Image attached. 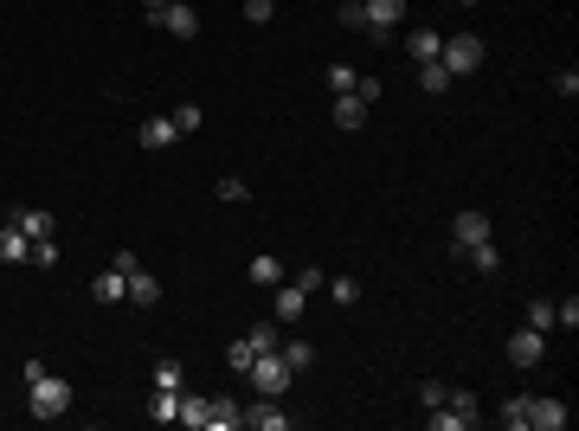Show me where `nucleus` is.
I'll list each match as a JSON object with an SVG mask.
<instances>
[{
    "instance_id": "4",
    "label": "nucleus",
    "mask_w": 579,
    "mask_h": 431,
    "mask_svg": "<svg viewBox=\"0 0 579 431\" xmlns=\"http://www.w3.org/2000/svg\"><path fill=\"white\" fill-rule=\"evenodd\" d=\"M399 20H406V0H367V20H361V33H367L374 45H393Z\"/></svg>"
},
{
    "instance_id": "42",
    "label": "nucleus",
    "mask_w": 579,
    "mask_h": 431,
    "mask_svg": "<svg viewBox=\"0 0 579 431\" xmlns=\"http://www.w3.org/2000/svg\"><path fill=\"white\" fill-rule=\"evenodd\" d=\"M463 7H483V0H463Z\"/></svg>"
},
{
    "instance_id": "23",
    "label": "nucleus",
    "mask_w": 579,
    "mask_h": 431,
    "mask_svg": "<svg viewBox=\"0 0 579 431\" xmlns=\"http://www.w3.org/2000/svg\"><path fill=\"white\" fill-rule=\"evenodd\" d=\"M245 341H252L258 355H277V347H284V322H258V329L245 335Z\"/></svg>"
},
{
    "instance_id": "16",
    "label": "nucleus",
    "mask_w": 579,
    "mask_h": 431,
    "mask_svg": "<svg viewBox=\"0 0 579 431\" xmlns=\"http://www.w3.org/2000/svg\"><path fill=\"white\" fill-rule=\"evenodd\" d=\"M91 296H97V303H129V277L117 271V264H109V271H97Z\"/></svg>"
},
{
    "instance_id": "9",
    "label": "nucleus",
    "mask_w": 579,
    "mask_h": 431,
    "mask_svg": "<svg viewBox=\"0 0 579 431\" xmlns=\"http://www.w3.org/2000/svg\"><path fill=\"white\" fill-rule=\"evenodd\" d=\"M155 26H161V33H174V39H193V33H200V7H187V0H168V13H161Z\"/></svg>"
},
{
    "instance_id": "14",
    "label": "nucleus",
    "mask_w": 579,
    "mask_h": 431,
    "mask_svg": "<svg viewBox=\"0 0 579 431\" xmlns=\"http://www.w3.org/2000/svg\"><path fill=\"white\" fill-rule=\"evenodd\" d=\"M302 303H310V290H302L296 277H284V283H277V303H270V309H277V322H296Z\"/></svg>"
},
{
    "instance_id": "10",
    "label": "nucleus",
    "mask_w": 579,
    "mask_h": 431,
    "mask_svg": "<svg viewBox=\"0 0 579 431\" xmlns=\"http://www.w3.org/2000/svg\"><path fill=\"white\" fill-rule=\"evenodd\" d=\"M245 425H252V431H284V425H290V412L277 406V399H264V393H258L252 406H245Z\"/></svg>"
},
{
    "instance_id": "21",
    "label": "nucleus",
    "mask_w": 579,
    "mask_h": 431,
    "mask_svg": "<svg viewBox=\"0 0 579 431\" xmlns=\"http://www.w3.org/2000/svg\"><path fill=\"white\" fill-rule=\"evenodd\" d=\"M361 123H367V103L354 97V91H348V97H335V129H361Z\"/></svg>"
},
{
    "instance_id": "22",
    "label": "nucleus",
    "mask_w": 579,
    "mask_h": 431,
    "mask_svg": "<svg viewBox=\"0 0 579 431\" xmlns=\"http://www.w3.org/2000/svg\"><path fill=\"white\" fill-rule=\"evenodd\" d=\"M181 393H187V387H181ZM181 393L155 387V406H149V419H155V425H174V419H181Z\"/></svg>"
},
{
    "instance_id": "7",
    "label": "nucleus",
    "mask_w": 579,
    "mask_h": 431,
    "mask_svg": "<svg viewBox=\"0 0 579 431\" xmlns=\"http://www.w3.org/2000/svg\"><path fill=\"white\" fill-rule=\"evenodd\" d=\"M541 355H547V335L521 322V329L509 335V361H515V367H541Z\"/></svg>"
},
{
    "instance_id": "24",
    "label": "nucleus",
    "mask_w": 579,
    "mask_h": 431,
    "mask_svg": "<svg viewBox=\"0 0 579 431\" xmlns=\"http://www.w3.org/2000/svg\"><path fill=\"white\" fill-rule=\"evenodd\" d=\"M528 329H541V335L560 329V315H554V303H547V296H535V303H528Z\"/></svg>"
},
{
    "instance_id": "28",
    "label": "nucleus",
    "mask_w": 579,
    "mask_h": 431,
    "mask_svg": "<svg viewBox=\"0 0 579 431\" xmlns=\"http://www.w3.org/2000/svg\"><path fill=\"white\" fill-rule=\"evenodd\" d=\"M463 258H470V271H495V264H503V251H495V238H483V245H470Z\"/></svg>"
},
{
    "instance_id": "20",
    "label": "nucleus",
    "mask_w": 579,
    "mask_h": 431,
    "mask_svg": "<svg viewBox=\"0 0 579 431\" xmlns=\"http://www.w3.org/2000/svg\"><path fill=\"white\" fill-rule=\"evenodd\" d=\"M451 84H457V77H451L445 65H438V59H431V65H419V91H425V97H445Z\"/></svg>"
},
{
    "instance_id": "27",
    "label": "nucleus",
    "mask_w": 579,
    "mask_h": 431,
    "mask_svg": "<svg viewBox=\"0 0 579 431\" xmlns=\"http://www.w3.org/2000/svg\"><path fill=\"white\" fill-rule=\"evenodd\" d=\"M252 361H258V347H252V341L238 335V341L226 347V367H232V373H252Z\"/></svg>"
},
{
    "instance_id": "2",
    "label": "nucleus",
    "mask_w": 579,
    "mask_h": 431,
    "mask_svg": "<svg viewBox=\"0 0 579 431\" xmlns=\"http://www.w3.org/2000/svg\"><path fill=\"white\" fill-rule=\"evenodd\" d=\"M477 419H483V412H477V393H470V387H451V393H445V406H431V412H425L431 431H470Z\"/></svg>"
},
{
    "instance_id": "38",
    "label": "nucleus",
    "mask_w": 579,
    "mask_h": 431,
    "mask_svg": "<svg viewBox=\"0 0 579 431\" xmlns=\"http://www.w3.org/2000/svg\"><path fill=\"white\" fill-rule=\"evenodd\" d=\"M554 91H560V97H579V71H573V65L554 71Z\"/></svg>"
},
{
    "instance_id": "1",
    "label": "nucleus",
    "mask_w": 579,
    "mask_h": 431,
    "mask_svg": "<svg viewBox=\"0 0 579 431\" xmlns=\"http://www.w3.org/2000/svg\"><path fill=\"white\" fill-rule=\"evenodd\" d=\"M26 399H33V419L52 425V419H65V412H71V399H77V393H71V380H59V373H45V367H39L33 380H26Z\"/></svg>"
},
{
    "instance_id": "30",
    "label": "nucleus",
    "mask_w": 579,
    "mask_h": 431,
    "mask_svg": "<svg viewBox=\"0 0 579 431\" xmlns=\"http://www.w3.org/2000/svg\"><path fill=\"white\" fill-rule=\"evenodd\" d=\"M26 264H39V271H52V264H59V238H39V245H33V258H26Z\"/></svg>"
},
{
    "instance_id": "5",
    "label": "nucleus",
    "mask_w": 579,
    "mask_h": 431,
    "mask_svg": "<svg viewBox=\"0 0 579 431\" xmlns=\"http://www.w3.org/2000/svg\"><path fill=\"white\" fill-rule=\"evenodd\" d=\"M245 380H252V387H258L264 399H284L296 373L284 367V355H258V361H252V373H245Z\"/></svg>"
},
{
    "instance_id": "6",
    "label": "nucleus",
    "mask_w": 579,
    "mask_h": 431,
    "mask_svg": "<svg viewBox=\"0 0 579 431\" xmlns=\"http://www.w3.org/2000/svg\"><path fill=\"white\" fill-rule=\"evenodd\" d=\"M489 238V212H477V206H463L457 219H451V245H457V258L470 251V245H483Z\"/></svg>"
},
{
    "instance_id": "15",
    "label": "nucleus",
    "mask_w": 579,
    "mask_h": 431,
    "mask_svg": "<svg viewBox=\"0 0 579 431\" xmlns=\"http://www.w3.org/2000/svg\"><path fill=\"white\" fill-rule=\"evenodd\" d=\"M26 258H33V238L7 219V226H0V264H26Z\"/></svg>"
},
{
    "instance_id": "3",
    "label": "nucleus",
    "mask_w": 579,
    "mask_h": 431,
    "mask_svg": "<svg viewBox=\"0 0 579 431\" xmlns=\"http://www.w3.org/2000/svg\"><path fill=\"white\" fill-rule=\"evenodd\" d=\"M483 52H489V45H483L477 33H457V39H445V52H438V65H445L451 77H470V71L483 65Z\"/></svg>"
},
{
    "instance_id": "34",
    "label": "nucleus",
    "mask_w": 579,
    "mask_h": 431,
    "mask_svg": "<svg viewBox=\"0 0 579 431\" xmlns=\"http://www.w3.org/2000/svg\"><path fill=\"white\" fill-rule=\"evenodd\" d=\"M155 387H168V393H181V387H187V373H181V367L168 361V367H155Z\"/></svg>"
},
{
    "instance_id": "11",
    "label": "nucleus",
    "mask_w": 579,
    "mask_h": 431,
    "mask_svg": "<svg viewBox=\"0 0 579 431\" xmlns=\"http://www.w3.org/2000/svg\"><path fill=\"white\" fill-rule=\"evenodd\" d=\"M438 52H445V33H438V26H412V39H406V59H412V65H431Z\"/></svg>"
},
{
    "instance_id": "33",
    "label": "nucleus",
    "mask_w": 579,
    "mask_h": 431,
    "mask_svg": "<svg viewBox=\"0 0 579 431\" xmlns=\"http://www.w3.org/2000/svg\"><path fill=\"white\" fill-rule=\"evenodd\" d=\"M342 26H354V33H361V20H367V0H342V13H335Z\"/></svg>"
},
{
    "instance_id": "19",
    "label": "nucleus",
    "mask_w": 579,
    "mask_h": 431,
    "mask_svg": "<svg viewBox=\"0 0 579 431\" xmlns=\"http://www.w3.org/2000/svg\"><path fill=\"white\" fill-rule=\"evenodd\" d=\"M495 425H503V431H528V393H509L503 412H495Z\"/></svg>"
},
{
    "instance_id": "40",
    "label": "nucleus",
    "mask_w": 579,
    "mask_h": 431,
    "mask_svg": "<svg viewBox=\"0 0 579 431\" xmlns=\"http://www.w3.org/2000/svg\"><path fill=\"white\" fill-rule=\"evenodd\" d=\"M554 315H560V329H579V303L567 296V303H554Z\"/></svg>"
},
{
    "instance_id": "36",
    "label": "nucleus",
    "mask_w": 579,
    "mask_h": 431,
    "mask_svg": "<svg viewBox=\"0 0 579 431\" xmlns=\"http://www.w3.org/2000/svg\"><path fill=\"white\" fill-rule=\"evenodd\" d=\"M328 296H335V303H354V296H361V283H354V277H328Z\"/></svg>"
},
{
    "instance_id": "12",
    "label": "nucleus",
    "mask_w": 579,
    "mask_h": 431,
    "mask_svg": "<svg viewBox=\"0 0 579 431\" xmlns=\"http://www.w3.org/2000/svg\"><path fill=\"white\" fill-rule=\"evenodd\" d=\"M567 399H535L528 393V425H541V431H567Z\"/></svg>"
},
{
    "instance_id": "17",
    "label": "nucleus",
    "mask_w": 579,
    "mask_h": 431,
    "mask_svg": "<svg viewBox=\"0 0 579 431\" xmlns=\"http://www.w3.org/2000/svg\"><path fill=\"white\" fill-rule=\"evenodd\" d=\"M245 277L264 283V290H277V283L290 277V264H284V258H252V264H245Z\"/></svg>"
},
{
    "instance_id": "32",
    "label": "nucleus",
    "mask_w": 579,
    "mask_h": 431,
    "mask_svg": "<svg viewBox=\"0 0 579 431\" xmlns=\"http://www.w3.org/2000/svg\"><path fill=\"white\" fill-rule=\"evenodd\" d=\"M213 194H219V200H245V194H252V187H245L238 174H219V187H213Z\"/></svg>"
},
{
    "instance_id": "29",
    "label": "nucleus",
    "mask_w": 579,
    "mask_h": 431,
    "mask_svg": "<svg viewBox=\"0 0 579 431\" xmlns=\"http://www.w3.org/2000/svg\"><path fill=\"white\" fill-rule=\"evenodd\" d=\"M354 77H361L354 65H328V91H335V97H348V91H354Z\"/></svg>"
},
{
    "instance_id": "13",
    "label": "nucleus",
    "mask_w": 579,
    "mask_h": 431,
    "mask_svg": "<svg viewBox=\"0 0 579 431\" xmlns=\"http://www.w3.org/2000/svg\"><path fill=\"white\" fill-rule=\"evenodd\" d=\"M135 142L161 155V148H174V142H181V129H174V116H149L142 129H135Z\"/></svg>"
},
{
    "instance_id": "35",
    "label": "nucleus",
    "mask_w": 579,
    "mask_h": 431,
    "mask_svg": "<svg viewBox=\"0 0 579 431\" xmlns=\"http://www.w3.org/2000/svg\"><path fill=\"white\" fill-rule=\"evenodd\" d=\"M445 393H451L445 380H425V387H419V406H425V412H431V406H445Z\"/></svg>"
},
{
    "instance_id": "39",
    "label": "nucleus",
    "mask_w": 579,
    "mask_h": 431,
    "mask_svg": "<svg viewBox=\"0 0 579 431\" xmlns=\"http://www.w3.org/2000/svg\"><path fill=\"white\" fill-rule=\"evenodd\" d=\"M354 97H361V103H380V77H354Z\"/></svg>"
},
{
    "instance_id": "26",
    "label": "nucleus",
    "mask_w": 579,
    "mask_h": 431,
    "mask_svg": "<svg viewBox=\"0 0 579 431\" xmlns=\"http://www.w3.org/2000/svg\"><path fill=\"white\" fill-rule=\"evenodd\" d=\"M277 355H284V367H290V373H310V361H316V347H310V341H284Z\"/></svg>"
},
{
    "instance_id": "41",
    "label": "nucleus",
    "mask_w": 579,
    "mask_h": 431,
    "mask_svg": "<svg viewBox=\"0 0 579 431\" xmlns=\"http://www.w3.org/2000/svg\"><path fill=\"white\" fill-rule=\"evenodd\" d=\"M142 13H149V26H155L161 13H168V0H142Z\"/></svg>"
},
{
    "instance_id": "25",
    "label": "nucleus",
    "mask_w": 579,
    "mask_h": 431,
    "mask_svg": "<svg viewBox=\"0 0 579 431\" xmlns=\"http://www.w3.org/2000/svg\"><path fill=\"white\" fill-rule=\"evenodd\" d=\"M155 296H161V283L142 271V264H135V271H129V303H155Z\"/></svg>"
},
{
    "instance_id": "31",
    "label": "nucleus",
    "mask_w": 579,
    "mask_h": 431,
    "mask_svg": "<svg viewBox=\"0 0 579 431\" xmlns=\"http://www.w3.org/2000/svg\"><path fill=\"white\" fill-rule=\"evenodd\" d=\"M200 123H206V116H200V103H181V110H174V129H181V136H193Z\"/></svg>"
},
{
    "instance_id": "18",
    "label": "nucleus",
    "mask_w": 579,
    "mask_h": 431,
    "mask_svg": "<svg viewBox=\"0 0 579 431\" xmlns=\"http://www.w3.org/2000/svg\"><path fill=\"white\" fill-rule=\"evenodd\" d=\"M13 226L39 245V238H52V212H39V206H13Z\"/></svg>"
},
{
    "instance_id": "8",
    "label": "nucleus",
    "mask_w": 579,
    "mask_h": 431,
    "mask_svg": "<svg viewBox=\"0 0 579 431\" xmlns=\"http://www.w3.org/2000/svg\"><path fill=\"white\" fill-rule=\"evenodd\" d=\"M238 425H245V406H238V399H226V393H213L200 431H238Z\"/></svg>"
},
{
    "instance_id": "37",
    "label": "nucleus",
    "mask_w": 579,
    "mask_h": 431,
    "mask_svg": "<svg viewBox=\"0 0 579 431\" xmlns=\"http://www.w3.org/2000/svg\"><path fill=\"white\" fill-rule=\"evenodd\" d=\"M270 13H277V0H245V20H252V26H264Z\"/></svg>"
}]
</instances>
